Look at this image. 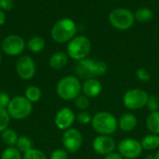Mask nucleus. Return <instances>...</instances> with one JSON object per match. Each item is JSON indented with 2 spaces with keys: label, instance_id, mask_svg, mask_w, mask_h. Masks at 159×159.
Returning a JSON list of instances; mask_svg holds the SVG:
<instances>
[{
  "label": "nucleus",
  "instance_id": "obj_27",
  "mask_svg": "<svg viewBox=\"0 0 159 159\" xmlns=\"http://www.w3.org/2000/svg\"><path fill=\"white\" fill-rule=\"evenodd\" d=\"M22 159H48L46 155L38 149H31L23 155Z\"/></svg>",
  "mask_w": 159,
  "mask_h": 159
},
{
  "label": "nucleus",
  "instance_id": "obj_15",
  "mask_svg": "<svg viewBox=\"0 0 159 159\" xmlns=\"http://www.w3.org/2000/svg\"><path fill=\"white\" fill-rule=\"evenodd\" d=\"M83 94L88 98H95L98 97L102 91V83L96 78H90L85 80L82 85Z\"/></svg>",
  "mask_w": 159,
  "mask_h": 159
},
{
  "label": "nucleus",
  "instance_id": "obj_37",
  "mask_svg": "<svg viewBox=\"0 0 159 159\" xmlns=\"http://www.w3.org/2000/svg\"><path fill=\"white\" fill-rule=\"evenodd\" d=\"M154 159H159V150L156 153V155L154 156Z\"/></svg>",
  "mask_w": 159,
  "mask_h": 159
},
{
  "label": "nucleus",
  "instance_id": "obj_28",
  "mask_svg": "<svg viewBox=\"0 0 159 159\" xmlns=\"http://www.w3.org/2000/svg\"><path fill=\"white\" fill-rule=\"evenodd\" d=\"M75 104L76 106V108L85 111L86 109L89 108L90 102H89V98H88L87 96L83 95H79L75 100Z\"/></svg>",
  "mask_w": 159,
  "mask_h": 159
},
{
  "label": "nucleus",
  "instance_id": "obj_17",
  "mask_svg": "<svg viewBox=\"0 0 159 159\" xmlns=\"http://www.w3.org/2000/svg\"><path fill=\"white\" fill-rule=\"evenodd\" d=\"M67 62H68V55L61 51L54 53L49 59V65L51 66V68L55 70H60L65 67Z\"/></svg>",
  "mask_w": 159,
  "mask_h": 159
},
{
  "label": "nucleus",
  "instance_id": "obj_11",
  "mask_svg": "<svg viewBox=\"0 0 159 159\" xmlns=\"http://www.w3.org/2000/svg\"><path fill=\"white\" fill-rule=\"evenodd\" d=\"M118 153L126 159H135L139 157L143 152L141 142L135 139H124L117 145Z\"/></svg>",
  "mask_w": 159,
  "mask_h": 159
},
{
  "label": "nucleus",
  "instance_id": "obj_19",
  "mask_svg": "<svg viewBox=\"0 0 159 159\" xmlns=\"http://www.w3.org/2000/svg\"><path fill=\"white\" fill-rule=\"evenodd\" d=\"M26 46L33 53H39L45 48V40L41 36L34 35L28 40Z\"/></svg>",
  "mask_w": 159,
  "mask_h": 159
},
{
  "label": "nucleus",
  "instance_id": "obj_10",
  "mask_svg": "<svg viewBox=\"0 0 159 159\" xmlns=\"http://www.w3.org/2000/svg\"><path fill=\"white\" fill-rule=\"evenodd\" d=\"M61 142L64 150L68 153L74 154L81 148L83 143V136L78 129L70 128L64 131Z\"/></svg>",
  "mask_w": 159,
  "mask_h": 159
},
{
  "label": "nucleus",
  "instance_id": "obj_36",
  "mask_svg": "<svg viewBox=\"0 0 159 159\" xmlns=\"http://www.w3.org/2000/svg\"><path fill=\"white\" fill-rule=\"evenodd\" d=\"M6 22V14L4 12V10H2L0 8V26L4 25Z\"/></svg>",
  "mask_w": 159,
  "mask_h": 159
},
{
  "label": "nucleus",
  "instance_id": "obj_13",
  "mask_svg": "<svg viewBox=\"0 0 159 159\" xmlns=\"http://www.w3.org/2000/svg\"><path fill=\"white\" fill-rule=\"evenodd\" d=\"M116 141L108 135H99L92 143L93 150L101 156H106L113 153L116 149Z\"/></svg>",
  "mask_w": 159,
  "mask_h": 159
},
{
  "label": "nucleus",
  "instance_id": "obj_7",
  "mask_svg": "<svg viewBox=\"0 0 159 159\" xmlns=\"http://www.w3.org/2000/svg\"><path fill=\"white\" fill-rule=\"evenodd\" d=\"M10 117L16 120H21L28 117L33 110L32 102L25 97L16 96L12 98L7 108Z\"/></svg>",
  "mask_w": 159,
  "mask_h": 159
},
{
  "label": "nucleus",
  "instance_id": "obj_35",
  "mask_svg": "<svg viewBox=\"0 0 159 159\" xmlns=\"http://www.w3.org/2000/svg\"><path fill=\"white\" fill-rule=\"evenodd\" d=\"M103 159H124V157L119 153L113 152V153H110V154L106 155Z\"/></svg>",
  "mask_w": 159,
  "mask_h": 159
},
{
  "label": "nucleus",
  "instance_id": "obj_33",
  "mask_svg": "<svg viewBox=\"0 0 159 159\" xmlns=\"http://www.w3.org/2000/svg\"><path fill=\"white\" fill-rule=\"evenodd\" d=\"M10 100L11 99L6 92H0V108L7 109L9 104Z\"/></svg>",
  "mask_w": 159,
  "mask_h": 159
},
{
  "label": "nucleus",
  "instance_id": "obj_8",
  "mask_svg": "<svg viewBox=\"0 0 159 159\" xmlns=\"http://www.w3.org/2000/svg\"><path fill=\"white\" fill-rule=\"evenodd\" d=\"M148 93L140 89H132L125 92L123 96V104L129 110H140L146 106Z\"/></svg>",
  "mask_w": 159,
  "mask_h": 159
},
{
  "label": "nucleus",
  "instance_id": "obj_22",
  "mask_svg": "<svg viewBox=\"0 0 159 159\" xmlns=\"http://www.w3.org/2000/svg\"><path fill=\"white\" fill-rule=\"evenodd\" d=\"M1 138L2 141L8 146H14L15 144H17L19 136L17 134V132L12 129H7L4 131L1 132Z\"/></svg>",
  "mask_w": 159,
  "mask_h": 159
},
{
  "label": "nucleus",
  "instance_id": "obj_34",
  "mask_svg": "<svg viewBox=\"0 0 159 159\" xmlns=\"http://www.w3.org/2000/svg\"><path fill=\"white\" fill-rule=\"evenodd\" d=\"M14 6L13 0H0V8L2 10H10Z\"/></svg>",
  "mask_w": 159,
  "mask_h": 159
},
{
  "label": "nucleus",
  "instance_id": "obj_2",
  "mask_svg": "<svg viewBox=\"0 0 159 159\" xmlns=\"http://www.w3.org/2000/svg\"><path fill=\"white\" fill-rule=\"evenodd\" d=\"M91 125L93 129L99 135L110 136L114 134L118 128V123L116 116L106 111L96 113L92 116Z\"/></svg>",
  "mask_w": 159,
  "mask_h": 159
},
{
  "label": "nucleus",
  "instance_id": "obj_30",
  "mask_svg": "<svg viewBox=\"0 0 159 159\" xmlns=\"http://www.w3.org/2000/svg\"><path fill=\"white\" fill-rule=\"evenodd\" d=\"M75 118L82 125H88V124L91 123V120H92V116H90V114L88 112H85V111L79 112L77 114V116H75Z\"/></svg>",
  "mask_w": 159,
  "mask_h": 159
},
{
  "label": "nucleus",
  "instance_id": "obj_21",
  "mask_svg": "<svg viewBox=\"0 0 159 159\" xmlns=\"http://www.w3.org/2000/svg\"><path fill=\"white\" fill-rule=\"evenodd\" d=\"M134 16L135 20H137L139 22L144 23L150 21L154 18V12L152 11V9L148 7H140L139 9L136 10Z\"/></svg>",
  "mask_w": 159,
  "mask_h": 159
},
{
  "label": "nucleus",
  "instance_id": "obj_3",
  "mask_svg": "<svg viewBox=\"0 0 159 159\" xmlns=\"http://www.w3.org/2000/svg\"><path fill=\"white\" fill-rule=\"evenodd\" d=\"M77 26L70 18H62L55 22L51 29V37L57 43L69 42L75 36Z\"/></svg>",
  "mask_w": 159,
  "mask_h": 159
},
{
  "label": "nucleus",
  "instance_id": "obj_16",
  "mask_svg": "<svg viewBox=\"0 0 159 159\" xmlns=\"http://www.w3.org/2000/svg\"><path fill=\"white\" fill-rule=\"evenodd\" d=\"M118 128L124 132H129L135 129L138 124V119L134 114L126 113L122 115L117 120Z\"/></svg>",
  "mask_w": 159,
  "mask_h": 159
},
{
  "label": "nucleus",
  "instance_id": "obj_18",
  "mask_svg": "<svg viewBox=\"0 0 159 159\" xmlns=\"http://www.w3.org/2000/svg\"><path fill=\"white\" fill-rule=\"evenodd\" d=\"M141 144L143 146V149L147 151H153L159 147V135L150 133L146 136H144L142 141Z\"/></svg>",
  "mask_w": 159,
  "mask_h": 159
},
{
  "label": "nucleus",
  "instance_id": "obj_9",
  "mask_svg": "<svg viewBox=\"0 0 159 159\" xmlns=\"http://www.w3.org/2000/svg\"><path fill=\"white\" fill-rule=\"evenodd\" d=\"M26 43L23 38L18 34H9L6 36L1 44V48L4 53L8 56H18L20 55L24 48Z\"/></svg>",
  "mask_w": 159,
  "mask_h": 159
},
{
  "label": "nucleus",
  "instance_id": "obj_1",
  "mask_svg": "<svg viewBox=\"0 0 159 159\" xmlns=\"http://www.w3.org/2000/svg\"><path fill=\"white\" fill-rule=\"evenodd\" d=\"M108 70L107 64L102 61H95L89 58L78 61L75 65V73L82 79L95 78L106 74Z\"/></svg>",
  "mask_w": 159,
  "mask_h": 159
},
{
  "label": "nucleus",
  "instance_id": "obj_20",
  "mask_svg": "<svg viewBox=\"0 0 159 159\" xmlns=\"http://www.w3.org/2000/svg\"><path fill=\"white\" fill-rule=\"evenodd\" d=\"M146 126L151 133L159 135V111L152 112L148 116L146 119Z\"/></svg>",
  "mask_w": 159,
  "mask_h": 159
},
{
  "label": "nucleus",
  "instance_id": "obj_6",
  "mask_svg": "<svg viewBox=\"0 0 159 159\" xmlns=\"http://www.w3.org/2000/svg\"><path fill=\"white\" fill-rule=\"evenodd\" d=\"M111 25L120 31H126L131 28L135 22V16L129 9L117 7L113 9L109 14Z\"/></svg>",
  "mask_w": 159,
  "mask_h": 159
},
{
  "label": "nucleus",
  "instance_id": "obj_25",
  "mask_svg": "<svg viewBox=\"0 0 159 159\" xmlns=\"http://www.w3.org/2000/svg\"><path fill=\"white\" fill-rule=\"evenodd\" d=\"M1 159H21V153L17 147L8 146L3 151Z\"/></svg>",
  "mask_w": 159,
  "mask_h": 159
},
{
  "label": "nucleus",
  "instance_id": "obj_29",
  "mask_svg": "<svg viewBox=\"0 0 159 159\" xmlns=\"http://www.w3.org/2000/svg\"><path fill=\"white\" fill-rule=\"evenodd\" d=\"M146 107L147 109L152 113V112H157L159 111V99L155 96V95H152V96H149L148 97V100H147V102H146Z\"/></svg>",
  "mask_w": 159,
  "mask_h": 159
},
{
  "label": "nucleus",
  "instance_id": "obj_14",
  "mask_svg": "<svg viewBox=\"0 0 159 159\" xmlns=\"http://www.w3.org/2000/svg\"><path fill=\"white\" fill-rule=\"evenodd\" d=\"M75 120V115L69 107H63L58 111L55 116V125L59 129L66 130L71 128Z\"/></svg>",
  "mask_w": 159,
  "mask_h": 159
},
{
  "label": "nucleus",
  "instance_id": "obj_23",
  "mask_svg": "<svg viewBox=\"0 0 159 159\" xmlns=\"http://www.w3.org/2000/svg\"><path fill=\"white\" fill-rule=\"evenodd\" d=\"M42 93L39 88L35 86H30L25 90V98L31 102H36L41 99Z\"/></svg>",
  "mask_w": 159,
  "mask_h": 159
},
{
  "label": "nucleus",
  "instance_id": "obj_31",
  "mask_svg": "<svg viewBox=\"0 0 159 159\" xmlns=\"http://www.w3.org/2000/svg\"><path fill=\"white\" fill-rule=\"evenodd\" d=\"M136 76L142 82H148L151 78L150 73L144 68H139L136 71Z\"/></svg>",
  "mask_w": 159,
  "mask_h": 159
},
{
  "label": "nucleus",
  "instance_id": "obj_12",
  "mask_svg": "<svg viewBox=\"0 0 159 159\" xmlns=\"http://www.w3.org/2000/svg\"><path fill=\"white\" fill-rule=\"evenodd\" d=\"M36 67L34 60L29 56H21L16 62V72L23 80H29L35 75Z\"/></svg>",
  "mask_w": 159,
  "mask_h": 159
},
{
  "label": "nucleus",
  "instance_id": "obj_24",
  "mask_svg": "<svg viewBox=\"0 0 159 159\" xmlns=\"http://www.w3.org/2000/svg\"><path fill=\"white\" fill-rule=\"evenodd\" d=\"M16 145H17V148L19 149V151L23 154H25L29 150L33 149V143H32L31 139H29L27 136L19 137Z\"/></svg>",
  "mask_w": 159,
  "mask_h": 159
},
{
  "label": "nucleus",
  "instance_id": "obj_4",
  "mask_svg": "<svg viewBox=\"0 0 159 159\" xmlns=\"http://www.w3.org/2000/svg\"><path fill=\"white\" fill-rule=\"evenodd\" d=\"M82 90V85L79 79L74 75L62 77L57 84L56 92L58 96L64 101L75 100Z\"/></svg>",
  "mask_w": 159,
  "mask_h": 159
},
{
  "label": "nucleus",
  "instance_id": "obj_26",
  "mask_svg": "<svg viewBox=\"0 0 159 159\" xmlns=\"http://www.w3.org/2000/svg\"><path fill=\"white\" fill-rule=\"evenodd\" d=\"M10 122V116L7 109L0 108V132L7 129Z\"/></svg>",
  "mask_w": 159,
  "mask_h": 159
},
{
  "label": "nucleus",
  "instance_id": "obj_32",
  "mask_svg": "<svg viewBox=\"0 0 159 159\" xmlns=\"http://www.w3.org/2000/svg\"><path fill=\"white\" fill-rule=\"evenodd\" d=\"M50 159H68V152L64 149H56L52 152Z\"/></svg>",
  "mask_w": 159,
  "mask_h": 159
},
{
  "label": "nucleus",
  "instance_id": "obj_5",
  "mask_svg": "<svg viewBox=\"0 0 159 159\" xmlns=\"http://www.w3.org/2000/svg\"><path fill=\"white\" fill-rule=\"evenodd\" d=\"M66 49L67 55L78 61L88 58L91 50V42L85 35H77L68 42Z\"/></svg>",
  "mask_w": 159,
  "mask_h": 159
},
{
  "label": "nucleus",
  "instance_id": "obj_38",
  "mask_svg": "<svg viewBox=\"0 0 159 159\" xmlns=\"http://www.w3.org/2000/svg\"><path fill=\"white\" fill-rule=\"evenodd\" d=\"M0 63H1V52H0Z\"/></svg>",
  "mask_w": 159,
  "mask_h": 159
}]
</instances>
